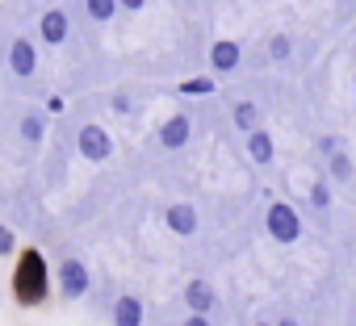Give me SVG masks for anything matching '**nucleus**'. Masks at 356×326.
<instances>
[{"label":"nucleus","mask_w":356,"mask_h":326,"mask_svg":"<svg viewBox=\"0 0 356 326\" xmlns=\"http://www.w3.org/2000/svg\"><path fill=\"white\" fill-rule=\"evenodd\" d=\"M318 151H327V155H331V151H339V142H335V138H318Z\"/></svg>","instance_id":"obj_25"},{"label":"nucleus","mask_w":356,"mask_h":326,"mask_svg":"<svg viewBox=\"0 0 356 326\" xmlns=\"http://www.w3.org/2000/svg\"><path fill=\"white\" fill-rule=\"evenodd\" d=\"M181 92H185V96H210V92H214V80H210V76L185 80V84H181Z\"/></svg>","instance_id":"obj_18"},{"label":"nucleus","mask_w":356,"mask_h":326,"mask_svg":"<svg viewBox=\"0 0 356 326\" xmlns=\"http://www.w3.org/2000/svg\"><path fill=\"white\" fill-rule=\"evenodd\" d=\"M9 71L17 80H30L38 71V51H34L30 38H13V46H9Z\"/></svg>","instance_id":"obj_6"},{"label":"nucleus","mask_w":356,"mask_h":326,"mask_svg":"<svg viewBox=\"0 0 356 326\" xmlns=\"http://www.w3.org/2000/svg\"><path fill=\"white\" fill-rule=\"evenodd\" d=\"M189 138H193V121L185 113H176V117H168L159 126V146H168V151H181Z\"/></svg>","instance_id":"obj_8"},{"label":"nucleus","mask_w":356,"mask_h":326,"mask_svg":"<svg viewBox=\"0 0 356 326\" xmlns=\"http://www.w3.org/2000/svg\"><path fill=\"white\" fill-rule=\"evenodd\" d=\"M113 113H130V101L126 96H113Z\"/></svg>","instance_id":"obj_24"},{"label":"nucleus","mask_w":356,"mask_h":326,"mask_svg":"<svg viewBox=\"0 0 356 326\" xmlns=\"http://www.w3.org/2000/svg\"><path fill=\"white\" fill-rule=\"evenodd\" d=\"M289 55H293V38L289 34H273L268 38V59L273 63H289Z\"/></svg>","instance_id":"obj_15"},{"label":"nucleus","mask_w":356,"mask_h":326,"mask_svg":"<svg viewBox=\"0 0 356 326\" xmlns=\"http://www.w3.org/2000/svg\"><path fill=\"white\" fill-rule=\"evenodd\" d=\"M76 146H80V155H84L88 163H105V159H113V138H109L105 126H84V130L76 134Z\"/></svg>","instance_id":"obj_4"},{"label":"nucleus","mask_w":356,"mask_h":326,"mask_svg":"<svg viewBox=\"0 0 356 326\" xmlns=\"http://www.w3.org/2000/svg\"><path fill=\"white\" fill-rule=\"evenodd\" d=\"M352 88H356V80H352Z\"/></svg>","instance_id":"obj_28"},{"label":"nucleus","mask_w":356,"mask_h":326,"mask_svg":"<svg viewBox=\"0 0 356 326\" xmlns=\"http://www.w3.org/2000/svg\"><path fill=\"white\" fill-rule=\"evenodd\" d=\"M185 305H189V314H206V318H210V309L218 305L214 284H210V280H189V284H185Z\"/></svg>","instance_id":"obj_10"},{"label":"nucleus","mask_w":356,"mask_h":326,"mask_svg":"<svg viewBox=\"0 0 356 326\" xmlns=\"http://www.w3.org/2000/svg\"><path fill=\"white\" fill-rule=\"evenodd\" d=\"M248 155H252V163H260V168H268V163H273L277 142H273V134H268L264 126H256V130L248 134Z\"/></svg>","instance_id":"obj_11"},{"label":"nucleus","mask_w":356,"mask_h":326,"mask_svg":"<svg viewBox=\"0 0 356 326\" xmlns=\"http://www.w3.org/2000/svg\"><path fill=\"white\" fill-rule=\"evenodd\" d=\"M147 5V0H118V9H126V13H138Z\"/></svg>","instance_id":"obj_22"},{"label":"nucleus","mask_w":356,"mask_h":326,"mask_svg":"<svg viewBox=\"0 0 356 326\" xmlns=\"http://www.w3.org/2000/svg\"><path fill=\"white\" fill-rule=\"evenodd\" d=\"M17 130H22V138H26V142H30V146H38V142H42V134H47V121H42V117H38V113H26V117H22V126H17Z\"/></svg>","instance_id":"obj_14"},{"label":"nucleus","mask_w":356,"mask_h":326,"mask_svg":"<svg viewBox=\"0 0 356 326\" xmlns=\"http://www.w3.org/2000/svg\"><path fill=\"white\" fill-rule=\"evenodd\" d=\"M13 255H17V234L0 222V259H13Z\"/></svg>","instance_id":"obj_20"},{"label":"nucleus","mask_w":356,"mask_h":326,"mask_svg":"<svg viewBox=\"0 0 356 326\" xmlns=\"http://www.w3.org/2000/svg\"><path fill=\"white\" fill-rule=\"evenodd\" d=\"M84 9L92 22H113L118 17V0H84Z\"/></svg>","instance_id":"obj_16"},{"label":"nucleus","mask_w":356,"mask_h":326,"mask_svg":"<svg viewBox=\"0 0 356 326\" xmlns=\"http://www.w3.org/2000/svg\"><path fill=\"white\" fill-rule=\"evenodd\" d=\"M256 326H268V322H256Z\"/></svg>","instance_id":"obj_27"},{"label":"nucleus","mask_w":356,"mask_h":326,"mask_svg":"<svg viewBox=\"0 0 356 326\" xmlns=\"http://www.w3.org/2000/svg\"><path fill=\"white\" fill-rule=\"evenodd\" d=\"M277 326H298V322H293V318H285V322H277Z\"/></svg>","instance_id":"obj_26"},{"label":"nucleus","mask_w":356,"mask_h":326,"mask_svg":"<svg viewBox=\"0 0 356 326\" xmlns=\"http://www.w3.org/2000/svg\"><path fill=\"white\" fill-rule=\"evenodd\" d=\"M181 326H210V318H206V314H189Z\"/></svg>","instance_id":"obj_23"},{"label":"nucleus","mask_w":356,"mask_h":326,"mask_svg":"<svg viewBox=\"0 0 356 326\" xmlns=\"http://www.w3.org/2000/svg\"><path fill=\"white\" fill-rule=\"evenodd\" d=\"M113 326H143V297L126 293L113 301Z\"/></svg>","instance_id":"obj_12"},{"label":"nucleus","mask_w":356,"mask_h":326,"mask_svg":"<svg viewBox=\"0 0 356 326\" xmlns=\"http://www.w3.org/2000/svg\"><path fill=\"white\" fill-rule=\"evenodd\" d=\"M13 301L22 309H38L47 297H51V268H47V255L38 247H17V264H13Z\"/></svg>","instance_id":"obj_1"},{"label":"nucleus","mask_w":356,"mask_h":326,"mask_svg":"<svg viewBox=\"0 0 356 326\" xmlns=\"http://www.w3.org/2000/svg\"><path fill=\"white\" fill-rule=\"evenodd\" d=\"M55 284H59V297H63V301H80V297H88V289H92L88 264H84V259H63L59 272H55Z\"/></svg>","instance_id":"obj_3"},{"label":"nucleus","mask_w":356,"mask_h":326,"mask_svg":"<svg viewBox=\"0 0 356 326\" xmlns=\"http://www.w3.org/2000/svg\"><path fill=\"white\" fill-rule=\"evenodd\" d=\"M163 222H168V230H172V234H181V239L197 234V209H193V205H185V201L168 205V209H163Z\"/></svg>","instance_id":"obj_9"},{"label":"nucleus","mask_w":356,"mask_h":326,"mask_svg":"<svg viewBox=\"0 0 356 326\" xmlns=\"http://www.w3.org/2000/svg\"><path fill=\"white\" fill-rule=\"evenodd\" d=\"M0 297H5V293H0Z\"/></svg>","instance_id":"obj_29"},{"label":"nucleus","mask_w":356,"mask_h":326,"mask_svg":"<svg viewBox=\"0 0 356 326\" xmlns=\"http://www.w3.org/2000/svg\"><path fill=\"white\" fill-rule=\"evenodd\" d=\"M331 180L335 185H348L352 180V159L343 151H331Z\"/></svg>","instance_id":"obj_17"},{"label":"nucleus","mask_w":356,"mask_h":326,"mask_svg":"<svg viewBox=\"0 0 356 326\" xmlns=\"http://www.w3.org/2000/svg\"><path fill=\"white\" fill-rule=\"evenodd\" d=\"M239 59H243V46H239L235 38H218V42L210 46V67H214L218 76H231V71L239 67Z\"/></svg>","instance_id":"obj_7"},{"label":"nucleus","mask_w":356,"mask_h":326,"mask_svg":"<svg viewBox=\"0 0 356 326\" xmlns=\"http://www.w3.org/2000/svg\"><path fill=\"white\" fill-rule=\"evenodd\" d=\"M231 117H235V130H243V134H252V130L260 126V105H256V101H239Z\"/></svg>","instance_id":"obj_13"},{"label":"nucleus","mask_w":356,"mask_h":326,"mask_svg":"<svg viewBox=\"0 0 356 326\" xmlns=\"http://www.w3.org/2000/svg\"><path fill=\"white\" fill-rule=\"evenodd\" d=\"M310 205L314 209H327L331 205V180H314L310 185Z\"/></svg>","instance_id":"obj_19"},{"label":"nucleus","mask_w":356,"mask_h":326,"mask_svg":"<svg viewBox=\"0 0 356 326\" xmlns=\"http://www.w3.org/2000/svg\"><path fill=\"white\" fill-rule=\"evenodd\" d=\"M67 34H72V22H67L63 9H47V13L38 17V38H42L47 46H63Z\"/></svg>","instance_id":"obj_5"},{"label":"nucleus","mask_w":356,"mask_h":326,"mask_svg":"<svg viewBox=\"0 0 356 326\" xmlns=\"http://www.w3.org/2000/svg\"><path fill=\"white\" fill-rule=\"evenodd\" d=\"M63 109H67V101H63V96H47V113H51V117H59Z\"/></svg>","instance_id":"obj_21"},{"label":"nucleus","mask_w":356,"mask_h":326,"mask_svg":"<svg viewBox=\"0 0 356 326\" xmlns=\"http://www.w3.org/2000/svg\"><path fill=\"white\" fill-rule=\"evenodd\" d=\"M264 226H268V239H277V243H285V247L302 239V218H298V209H293L289 201H273Z\"/></svg>","instance_id":"obj_2"}]
</instances>
